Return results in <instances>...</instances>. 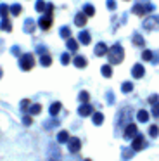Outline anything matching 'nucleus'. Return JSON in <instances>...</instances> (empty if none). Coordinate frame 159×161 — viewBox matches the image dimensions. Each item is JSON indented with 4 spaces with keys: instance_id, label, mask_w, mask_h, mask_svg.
<instances>
[{
    "instance_id": "obj_1",
    "label": "nucleus",
    "mask_w": 159,
    "mask_h": 161,
    "mask_svg": "<svg viewBox=\"0 0 159 161\" xmlns=\"http://www.w3.org/2000/svg\"><path fill=\"white\" fill-rule=\"evenodd\" d=\"M107 59H109L111 64H119V63H123V59H124V49L119 45V43L112 45V47L109 49V52H107Z\"/></svg>"
},
{
    "instance_id": "obj_6",
    "label": "nucleus",
    "mask_w": 159,
    "mask_h": 161,
    "mask_svg": "<svg viewBox=\"0 0 159 161\" xmlns=\"http://www.w3.org/2000/svg\"><path fill=\"white\" fill-rule=\"evenodd\" d=\"M131 114H133V109L131 108H123L119 111V118H118V125L119 126H126L131 119Z\"/></svg>"
},
{
    "instance_id": "obj_5",
    "label": "nucleus",
    "mask_w": 159,
    "mask_h": 161,
    "mask_svg": "<svg viewBox=\"0 0 159 161\" xmlns=\"http://www.w3.org/2000/svg\"><path fill=\"white\" fill-rule=\"evenodd\" d=\"M147 31H154V30H159V16H147L142 23Z\"/></svg>"
},
{
    "instance_id": "obj_31",
    "label": "nucleus",
    "mask_w": 159,
    "mask_h": 161,
    "mask_svg": "<svg viewBox=\"0 0 159 161\" xmlns=\"http://www.w3.org/2000/svg\"><path fill=\"white\" fill-rule=\"evenodd\" d=\"M83 12H85L88 18H92V16L95 14V7H93L92 4H85V7H83Z\"/></svg>"
},
{
    "instance_id": "obj_25",
    "label": "nucleus",
    "mask_w": 159,
    "mask_h": 161,
    "mask_svg": "<svg viewBox=\"0 0 159 161\" xmlns=\"http://www.w3.org/2000/svg\"><path fill=\"white\" fill-rule=\"evenodd\" d=\"M35 28H36V25H35L33 19H28V21L24 23V31H26V33H33Z\"/></svg>"
},
{
    "instance_id": "obj_27",
    "label": "nucleus",
    "mask_w": 159,
    "mask_h": 161,
    "mask_svg": "<svg viewBox=\"0 0 159 161\" xmlns=\"http://www.w3.org/2000/svg\"><path fill=\"white\" fill-rule=\"evenodd\" d=\"M28 113H30V114H33V116L40 114V113H41V104H31L30 109H28Z\"/></svg>"
},
{
    "instance_id": "obj_37",
    "label": "nucleus",
    "mask_w": 159,
    "mask_h": 161,
    "mask_svg": "<svg viewBox=\"0 0 159 161\" xmlns=\"http://www.w3.org/2000/svg\"><path fill=\"white\" fill-rule=\"evenodd\" d=\"M30 106H31L30 99H24V101L21 102V111H23V113H28V109H30Z\"/></svg>"
},
{
    "instance_id": "obj_19",
    "label": "nucleus",
    "mask_w": 159,
    "mask_h": 161,
    "mask_svg": "<svg viewBox=\"0 0 159 161\" xmlns=\"http://www.w3.org/2000/svg\"><path fill=\"white\" fill-rule=\"evenodd\" d=\"M69 132H66V130H61V132L57 133V142L59 144H68L69 142Z\"/></svg>"
},
{
    "instance_id": "obj_14",
    "label": "nucleus",
    "mask_w": 159,
    "mask_h": 161,
    "mask_svg": "<svg viewBox=\"0 0 159 161\" xmlns=\"http://www.w3.org/2000/svg\"><path fill=\"white\" fill-rule=\"evenodd\" d=\"M66 47H68L69 52H76V50H78V47H80V40L69 36V38H66Z\"/></svg>"
},
{
    "instance_id": "obj_26",
    "label": "nucleus",
    "mask_w": 159,
    "mask_h": 161,
    "mask_svg": "<svg viewBox=\"0 0 159 161\" xmlns=\"http://www.w3.org/2000/svg\"><path fill=\"white\" fill-rule=\"evenodd\" d=\"M111 66H112V64H106V66H102V68H100V71H102V75H104V76H106V78H111V76H112V68H111Z\"/></svg>"
},
{
    "instance_id": "obj_46",
    "label": "nucleus",
    "mask_w": 159,
    "mask_h": 161,
    "mask_svg": "<svg viewBox=\"0 0 159 161\" xmlns=\"http://www.w3.org/2000/svg\"><path fill=\"white\" fill-rule=\"evenodd\" d=\"M124 2H130V0H124Z\"/></svg>"
},
{
    "instance_id": "obj_2",
    "label": "nucleus",
    "mask_w": 159,
    "mask_h": 161,
    "mask_svg": "<svg viewBox=\"0 0 159 161\" xmlns=\"http://www.w3.org/2000/svg\"><path fill=\"white\" fill-rule=\"evenodd\" d=\"M35 64H36V57H35V54L26 52V54H23V56H19V68L23 71H30Z\"/></svg>"
},
{
    "instance_id": "obj_39",
    "label": "nucleus",
    "mask_w": 159,
    "mask_h": 161,
    "mask_svg": "<svg viewBox=\"0 0 159 161\" xmlns=\"http://www.w3.org/2000/svg\"><path fill=\"white\" fill-rule=\"evenodd\" d=\"M147 102L149 104H156V102H159V95L157 94H152V95H149V99H147Z\"/></svg>"
},
{
    "instance_id": "obj_22",
    "label": "nucleus",
    "mask_w": 159,
    "mask_h": 161,
    "mask_svg": "<svg viewBox=\"0 0 159 161\" xmlns=\"http://www.w3.org/2000/svg\"><path fill=\"white\" fill-rule=\"evenodd\" d=\"M149 116H151V114H149V111H145V109H140V111L137 113V119L140 123H147L149 121Z\"/></svg>"
},
{
    "instance_id": "obj_45",
    "label": "nucleus",
    "mask_w": 159,
    "mask_h": 161,
    "mask_svg": "<svg viewBox=\"0 0 159 161\" xmlns=\"http://www.w3.org/2000/svg\"><path fill=\"white\" fill-rule=\"evenodd\" d=\"M48 161H55V159H48Z\"/></svg>"
},
{
    "instance_id": "obj_32",
    "label": "nucleus",
    "mask_w": 159,
    "mask_h": 161,
    "mask_svg": "<svg viewBox=\"0 0 159 161\" xmlns=\"http://www.w3.org/2000/svg\"><path fill=\"white\" fill-rule=\"evenodd\" d=\"M78 101L81 102V104L88 102V101H90V94H88L86 90H81V92H80V95H78Z\"/></svg>"
},
{
    "instance_id": "obj_13",
    "label": "nucleus",
    "mask_w": 159,
    "mask_h": 161,
    "mask_svg": "<svg viewBox=\"0 0 159 161\" xmlns=\"http://www.w3.org/2000/svg\"><path fill=\"white\" fill-rule=\"evenodd\" d=\"M86 21H88V16L85 14V12H78V14L74 16V25L78 26V28H83V26L86 25Z\"/></svg>"
},
{
    "instance_id": "obj_28",
    "label": "nucleus",
    "mask_w": 159,
    "mask_h": 161,
    "mask_svg": "<svg viewBox=\"0 0 159 161\" xmlns=\"http://www.w3.org/2000/svg\"><path fill=\"white\" fill-rule=\"evenodd\" d=\"M131 90H133V83H131V81H123V83H121V92H123V94H130Z\"/></svg>"
},
{
    "instance_id": "obj_42",
    "label": "nucleus",
    "mask_w": 159,
    "mask_h": 161,
    "mask_svg": "<svg viewBox=\"0 0 159 161\" xmlns=\"http://www.w3.org/2000/svg\"><path fill=\"white\" fill-rule=\"evenodd\" d=\"M45 52H47V49H45L43 45H40V47L36 49V54H40V56H41V54H45Z\"/></svg>"
},
{
    "instance_id": "obj_9",
    "label": "nucleus",
    "mask_w": 159,
    "mask_h": 161,
    "mask_svg": "<svg viewBox=\"0 0 159 161\" xmlns=\"http://www.w3.org/2000/svg\"><path fill=\"white\" fill-rule=\"evenodd\" d=\"M68 149H69V153H71V154L80 153V149H81V142H80L78 137H71V139H69V142H68Z\"/></svg>"
},
{
    "instance_id": "obj_36",
    "label": "nucleus",
    "mask_w": 159,
    "mask_h": 161,
    "mask_svg": "<svg viewBox=\"0 0 159 161\" xmlns=\"http://www.w3.org/2000/svg\"><path fill=\"white\" fill-rule=\"evenodd\" d=\"M69 63H71V56H69V50H68V52H64L61 56V64L66 66V64H69Z\"/></svg>"
},
{
    "instance_id": "obj_33",
    "label": "nucleus",
    "mask_w": 159,
    "mask_h": 161,
    "mask_svg": "<svg viewBox=\"0 0 159 161\" xmlns=\"http://www.w3.org/2000/svg\"><path fill=\"white\" fill-rule=\"evenodd\" d=\"M21 12H23V7H21V4H14L12 7H10V14L16 18V16H19Z\"/></svg>"
},
{
    "instance_id": "obj_29",
    "label": "nucleus",
    "mask_w": 159,
    "mask_h": 161,
    "mask_svg": "<svg viewBox=\"0 0 159 161\" xmlns=\"http://www.w3.org/2000/svg\"><path fill=\"white\" fill-rule=\"evenodd\" d=\"M149 135H151V139H157V137H159V126L157 125H151V126H149Z\"/></svg>"
},
{
    "instance_id": "obj_15",
    "label": "nucleus",
    "mask_w": 159,
    "mask_h": 161,
    "mask_svg": "<svg viewBox=\"0 0 159 161\" xmlns=\"http://www.w3.org/2000/svg\"><path fill=\"white\" fill-rule=\"evenodd\" d=\"M78 40H80L81 45H90V42H92V35H90V31H80Z\"/></svg>"
},
{
    "instance_id": "obj_40",
    "label": "nucleus",
    "mask_w": 159,
    "mask_h": 161,
    "mask_svg": "<svg viewBox=\"0 0 159 161\" xmlns=\"http://www.w3.org/2000/svg\"><path fill=\"white\" fill-rule=\"evenodd\" d=\"M152 116L154 118H159V102H156V104H152Z\"/></svg>"
},
{
    "instance_id": "obj_30",
    "label": "nucleus",
    "mask_w": 159,
    "mask_h": 161,
    "mask_svg": "<svg viewBox=\"0 0 159 161\" xmlns=\"http://www.w3.org/2000/svg\"><path fill=\"white\" fill-rule=\"evenodd\" d=\"M59 35H61V38H69V36H71V28H69V26H62V28L59 30Z\"/></svg>"
},
{
    "instance_id": "obj_18",
    "label": "nucleus",
    "mask_w": 159,
    "mask_h": 161,
    "mask_svg": "<svg viewBox=\"0 0 159 161\" xmlns=\"http://www.w3.org/2000/svg\"><path fill=\"white\" fill-rule=\"evenodd\" d=\"M47 7H48V4L45 2V0H36V2H35V11L40 12V14H45Z\"/></svg>"
},
{
    "instance_id": "obj_35",
    "label": "nucleus",
    "mask_w": 159,
    "mask_h": 161,
    "mask_svg": "<svg viewBox=\"0 0 159 161\" xmlns=\"http://www.w3.org/2000/svg\"><path fill=\"white\" fill-rule=\"evenodd\" d=\"M10 30H12V26H10L9 19H7V18H2V31H7V33H9Z\"/></svg>"
},
{
    "instance_id": "obj_20",
    "label": "nucleus",
    "mask_w": 159,
    "mask_h": 161,
    "mask_svg": "<svg viewBox=\"0 0 159 161\" xmlns=\"http://www.w3.org/2000/svg\"><path fill=\"white\" fill-rule=\"evenodd\" d=\"M40 64H41L43 68L50 66V64H52V56H50V54H48V52L41 54V56H40Z\"/></svg>"
},
{
    "instance_id": "obj_4",
    "label": "nucleus",
    "mask_w": 159,
    "mask_h": 161,
    "mask_svg": "<svg viewBox=\"0 0 159 161\" xmlns=\"http://www.w3.org/2000/svg\"><path fill=\"white\" fill-rule=\"evenodd\" d=\"M131 147H133L135 153H138V151L145 149V147H147V140H145V135H142V133H137V135L131 139Z\"/></svg>"
},
{
    "instance_id": "obj_21",
    "label": "nucleus",
    "mask_w": 159,
    "mask_h": 161,
    "mask_svg": "<svg viewBox=\"0 0 159 161\" xmlns=\"http://www.w3.org/2000/svg\"><path fill=\"white\" fill-rule=\"evenodd\" d=\"M142 61H145V63H154V52L145 49L144 52H142Z\"/></svg>"
},
{
    "instance_id": "obj_8",
    "label": "nucleus",
    "mask_w": 159,
    "mask_h": 161,
    "mask_svg": "<svg viewBox=\"0 0 159 161\" xmlns=\"http://www.w3.org/2000/svg\"><path fill=\"white\" fill-rule=\"evenodd\" d=\"M137 133H138V128H137V125L130 121V123H128L126 126H124L123 137H124V139H126V140H131V139H133L135 135H137Z\"/></svg>"
},
{
    "instance_id": "obj_43",
    "label": "nucleus",
    "mask_w": 159,
    "mask_h": 161,
    "mask_svg": "<svg viewBox=\"0 0 159 161\" xmlns=\"http://www.w3.org/2000/svg\"><path fill=\"white\" fill-rule=\"evenodd\" d=\"M10 52H12V54H14V56H19V49H17V47H14V49H12V50H10Z\"/></svg>"
},
{
    "instance_id": "obj_10",
    "label": "nucleus",
    "mask_w": 159,
    "mask_h": 161,
    "mask_svg": "<svg viewBox=\"0 0 159 161\" xmlns=\"http://www.w3.org/2000/svg\"><path fill=\"white\" fill-rule=\"evenodd\" d=\"M78 114L81 116V118H86V116H92L93 114V108L90 106V102H85V104H81L78 108Z\"/></svg>"
},
{
    "instance_id": "obj_23",
    "label": "nucleus",
    "mask_w": 159,
    "mask_h": 161,
    "mask_svg": "<svg viewBox=\"0 0 159 161\" xmlns=\"http://www.w3.org/2000/svg\"><path fill=\"white\" fill-rule=\"evenodd\" d=\"M61 109H62V104L57 101V102H54V104L50 106V109H48V113H50V116H57Z\"/></svg>"
},
{
    "instance_id": "obj_3",
    "label": "nucleus",
    "mask_w": 159,
    "mask_h": 161,
    "mask_svg": "<svg viewBox=\"0 0 159 161\" xmlns=\"http://www.w3.org/2000/svg\"><path fill=\"white\" fill-rule=\"evenodd\" d=\"M152 11H154V5L152 4H144V2L135 4L133 7H131V12L137 14V16H140V18H147V14H151Z\"/></svg>"
},
{
    "instance_id": "obj_44",
    "label": "nucleus",
    "mask_w": 159,
    "mask_h": 161,
    "mask_svg": "<svg viewBox=\"0 0 159 161\" xmlns=\"http://www.w3.org/2000/svg\"><path fill=\"white\" fill-rule=\"evenodd\" d=\"M85 161H92V159H85Z\"/></svg>"
},
{
    "instance_id": "obj_7",
    "label": "nucleus",
    "mask_w": 159,
    "mask_h": 161,
    "mask_svg": "<svg viewBox=\"0 0 159 161\" xmlns=\"http://www.w3.org/2000/svg\"><path fill=\"white\" fill-rule=\"evenodd\" d=\"M52 25H54V16H48V14H43L38 21V26H40L41 31H48L52 28Z\"/></svg>"
},
{
    "instance_id": "obj_24",
    "label": "nucleus",
    "mask_w": 159,
    "mask_h": 161,
    "mask_svg": "<svg viewBox=\"0 0 159 161\" xmlns=\"http://www.w3.org/2000/svg\"><path fill=\"white\" fill-rule=\"evenodd\" d=\"M92 121H93V125H97V126L102 125V123H104V114H102V113H93V114H92Z\"/></svg>"
},
{
    "instance_id": "obj_34",
    "label": "nucleus",
    "mask_w": 159,
    "mask_h": 161,
    "mask_svg": "<svg viewBox=\"0 0 159 161\" xmlns=\"http://www.w3.org/2000/svg\"><path fill=\"white\" fill-rule=\"evenodd\" d=\"M133 153H135V151H133V147H128V149H123V159L124 161H128V159H130V158H133Z\"/></svg>"
},
{
    "instance_id": "obj_41",
    "label": "nucleus",
    "mask_w": 159,
    "mask_h": 161,
    "mask_svg": "<svg viewBox=\"0 0 159 161\" xmlns=\"http://www.w3.org/2000/svg\"><path fill=\"white\" fill-rule=\"evenodd\" d=\"M107 9H109V11H114V9H116V2H114V0H107Z\"/></svg>"
},
{
    "instance_id": "obj_11",
    "label": "nucleus",
    "mask_w": 159,
    "mask_h": 161,
    "mask_svg": "<svg viewBox=\"0 0 159 161\" xmlns=\"http://www.w3.org/2000/svg\"><path fill=\"white\" fill-rule=\"evenodd\" d=\"M107 52H109V47H107L104 42H99L95 45V49H93V54H95V56H99V57L107 56Z\"/></svg>"
},
{
    "instance_id": "obj_38",
    "label": "nucleus",
    "mask_w": 159,
    "mask_h": 161,
    "mask_svg": "<svg viewBox=\"0 0 159 161\" xmlns=\"http://www.w3.org/2000/svg\"><path fill=\"white\" fill-rule=\"evenodd\" d=\"M0 11H2V18H9V12H10V9L7 7L5 4H2V5H0Z\"/></svg>"
},
{
    "instance_id": "obj_12",
    "label": "nucleus",
    "mask_w": 159,
    "mask_h": 161,
    "mask_svg": "<svg viewBox=\"0 0 159 161\" xmlns=\"http://www.w3.org/2000/svg\"><path fill=\"white\" fill-rule=\"evenodd\" d=\"M145 75V68L142 66V64H135L133 68H131V76L137 78V80H140V78H144Z\"/></svg>"
},
{
    "instance_id": "obj_16",
    "label": "nucleus",
    "mask_w": 159,
    "mask_h": 161,
    "mask_svg": "<svg viewBox=\"0 0 159 161\" xmlns=\"http://www.w3.org/2000/svg\"><path fill=\"white\" fill-rule=\"evenodd\" d=\"M73 64H74L76 68H86L88 61H86L85 56H74V57H73Z\"/></svg>"
},
{
    "instance_id": "obj_17",
    "label": "nucleus",
    "mask_w": 159,
    "mask_h": 161,
    "mask_svg": "<svg viewBox=\"0 0 159 161\" xmlns=\"http://www.w3.org/2000/svg\"><path fill=\"white\" fill-rule=\"evenodd\" d=\"M131 43H133L135 47H145V40H144V36H142L140 33H133V36H131Z\"/></svg>"
}]
</instances>
